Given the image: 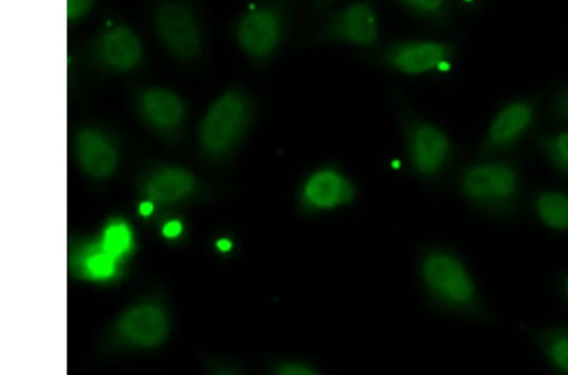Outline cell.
<instances>
[{
  "label": "cell",
  "mask_w": 568,
  "mask_h": 375,
  "mask_svg": "<svg viewBox=\"0 0 568 375\" xmlns=\"http://www.w3.org/2000/svg\"><path fill=\"white\" fill-rule=\"evenodd\" d=\"M151 69V53L135 27L116 11H108L84 39L68 50L69 85L84 81L142 78Z\"/></svg>",
  "instance_id": "1"
},
{
  "label": "cell",
  "mask_w": 568,
  "mask_h": 375,
  "mask_svg": "<svg viewBox=\"0 0 568 375\" xmlns=\"http://www.w3.org/2000/svg\"><path fill=\"white\" fill-rule=\"evenodd\" d=\"M454 188L464 203L494 221H513L526 205L521 163L506 155L476 158L454 173Z\"/></svg>",
  "instance_id": "2"
},
{
  "label": "cell",
  "mask_w": 568,
  "mask_h": 375,
  "mask_svg": "<svg viewBox=\"0 0 568 375\" xmlns=\"http://www.w3.org/2000/svg\"><path fill=\"white\" fill-rule=\"evenodd\" d=\"M146 26L163 57L181 71L203 70L210 58V31L200 0H149Z\"/></svg>",
  "instance_id": "3"
},
{
  "label": "cell",
  "mask_w": 568,
  "mask_h": 375,
  "mask_svg": "<svg viewBox=\"0 0 568 375\" xmlns=\"http://www.w3.org/2000/svg\"><path fill=\"white\" fill-rule=\"evenodd\" d=\"M417 271L429 304L442 313L473 322L493 318L478 283L459 253L444 245L428 246L420 254Z\"/></svg>",
  "instance_id": "4"
},
{
  "label": "cell",
  "mask_w": 568,
  "mask_h": 375,
  "mask_svg": "<svg viewBox=\"0 0 568 375\" xmlns=\"http://www.w3.org/2000/svg\"><path fill=\"white\" fill-rule=\"evenodd\" d=\"M296 13V0H252L234 18L229 34L254 71H267L286 50Z\"/></svg>",
  "instance_id": "5"
},
{
  "label": "cell",
  "mask_w": 568,
  "mask_h": 375,
  "mask_svg": "<svg viewBox=\"0 0 568 375\" xmlns=\"http://www.w3.org/2000/svg\"><path fill=\"white\" fill-rule=\"evenodd\" d=\"M258 111V99L248 88L229 85L201 118L197 130L201 150L214 160L227 159L251 133Z\"/></svg>",
  "instance_id": "6"
},
{
  "label": "cell",
  "mask_w": 568,
  "mask_h": 375,
  "mask_svg": "<svg viewBox=\"0 0 568 375\" xmlns=\"http://www.w3.org/2000/svg\"><path fill=\"white\" fill-rule=\"evenodd\" d=\"M398 114L412 172L428 185L437 184L455 162L456 143L443 128L416 113L407 103L399 105Z\"/></svg>",
  "instance_id": "7"
},
{
  "label": "cell",
  "mask_w": 568,
  "mask_h": 375,
  "mask_svg": "<svg viewBox=\"0 0 568 375\" xmlns=\"http://www.w3.org/2000/svg\"><path fill=\"white\" fill-rule=\"evenodd\" d=\"M457 45L448 42L405 39L365 50L362 60L374 68L407 77L443 71L456 57Z\"/></svg>",
  "instance_id": "8"
},
{
  "label": "cell",
  "mask_w": 568,
  "mask_h": 375,
  "mask_svg": "<svg viewBox=\"0 0 568 375\" xmlns=\"http://www.w3.org/2000/svg\"><path fill=\"white\" fill-rule=\"evenodd\" d=\"M381 40L377 4L374 0H352L321 18L314 33L311 34L310 43L353 45L371 50L381 44Z\"/></svg>",
  "instance_id": "9"
},
{
  "label": "cell",
  "mask_w": 568,
  "mask_h": 375,
  "mask_svg": "<svg viewBox=\"0 0 568 375\" xmlns=\"http://www.w3.org/2000/svg\"><path fill=\"white\" fill-rule=\"evenodd\" d=\"M128 94L135 116L154 134L173 140L186 130L189 103L175 89L151 81H135Z\"/></svg>",
  "instance_id": "10"
},
{
  "label": "cell",
  "mask_w": 568,
  "mask_h": 375,
  "mask_svg": "<svg viewBox=\"0 0 568 375\" xmlns=\"http://www.w3.org/2000/svg\"><path fill=\"white\" fill-rule=\"evenodd\" d=\"M538 108L530 99H517L503 105L491 119L479 145L478 158L506 155L524 141L537 121Z\"/></svg>",
  "instance_id": "11"
},
{
  "label": "cell",
  "mask_w": 568,
  "mask_h": 375,
  "mask_svg": "<svg viewBox=\"0 0 568 375\" xmlns=\"http://www.w3.org/2000/svg\"><path fill=\"white\" fill-rule=\"evenodd\" d=\"M357 188L337 166H325L310 173L298 195L302 213L317 215L354 203Z\"/></svg>",
  "instance_id": "12"
},
{
  "label": "cell",
  "mask_w": 568,
  "mask_h": 375,
  "mask_svg": "<svg viewBox=\"0 0 568 375\" xmlns=\"http://www.w3.org/2000/svg\"><path fill=\"white\" fill-rule=\"evenodd\" d=\"M75 149L81 168L90 176L105 179L116 170L119 155L113 135L99 125L81 126Z\"/></svg>",
  "instance_id": "13"
},
{
  "label": "cell",
  "mask_w": 568,
  "mask_h": 375,
  "mask_svg": "<svg viewBox=\"0 0 568 375\" xmlns=\"http://www.w3.org/2000/svg\"><path fill=\"white\" fill-rule=\"evenodd\" d=\"M116 328L125 342L141 347H154L168 337L170 323L161 306L141 304L126 310L119 317Z\"/></svg>",
  "instance_id": "14"
},
{
  "label": "cell",
  "mask_w": 568,
  "mask_h": 375,
  "mask_svg": "<svg viewBox=\"0 0 568 375\" xmlns=\"http://www.w3.org/2000/svg\"><path fill=\"white\" fill-rule=\"evenodd\" d=\"M536 221L558 234H568V190L537 189L527 197Z\"/></svg>",
  "instance_id": "15"
},
{
  "label": "cell",
  "mask_w": 568,
  "mask_h": 375,
  "mask_svg": "<svg viewBox=\"0 0 568 375\" xmlns=\"http://www.w3.org/2000/svg\"><path fill=\"white\" fill-rule=\"evenodd\" d=\"M530 341L549 369L568 375V323L536 327L530 332Z\"/></svg>",
  "instance_id": "16"
},
{
  "label": "cell",
  "mask_w": 568,
  "mask_h": 375,
  "mask_svg": "<svg viewBox=\"0 0 568 375\" xmlns=\"http://www.w3.org/2000/svg\"><path fill=\"white\" fill-rule=\"evenodd\" d=\"M195 186L196 180L189 171L169 168L155 172L145 191L154 203L170 204L189 196Z\"/></svg>",
  "instance_id": "17"
},
{
  "label": "cell",
  "mask_w": 568,
  "mask_h": 375,
  "mask_svg": "<svg viewBox=\"0 0 568 375\" xmlns=\"http://www.w3.org/2000/svg\"><path fill=\"white\" fill-rule=\"evenodd\" d=\"M535 143L548 166L568 181V131L538 133Z\"/></svg>",
  "instance_id": "18"
},
{
  "label": "cell",
  "mask_w": 568,
  "mask_h": 375,
  "mask_svg": "<svg viewBox=\"0 0 568 375\" xmlns=\"http://www.w3.org/2000/svg\"><path fill=\"white\" fill-rule=\"evenodd\" d=\"M403 11L428 24L445 26L450 22L448 0H394Z\"/></svg>",
  "instance_id": "19"
},
{
  "label": "cell",
  "mask_w": 568,
  "mask_h": 375,
  "mask_svg": "<svg viewBox=\"0 0 568 375\" xmlns=\"http://www.w3.org/2000/svg\"><path fill=\"white\" fill-rule=\"evenodd\" d=\"M131 245V232L130 229L124 224H116L109 226L104 234V252L112 255L113 259H118L122 255Z\"/></svg>",
  "instance_id": "20"
},
{
  "label": "cell",
  "mask_w": 568,
  "mask_h": 375,
  "mask_svg": "<svg viewBox=\"0 0 568 375\" xmlns=\"http://www.w3.org/2000/svg\"><path fill=\"white\" fill-rule=\"evenodd\" d=\"M100 4V0H67L68 30L78 29L93 16Z\"/></svg>",
  "instance_id": "21"
},
{
  "label": "cell",
  "mask_w": 568,
  "mask_h": 375,
  "mask_svg": "<svg viewBox=\"0 0 568 375\" xmlns=\"http://www.w3.org/2000/svg\"><path fill=\"white\" fill-rule=\"evenodd\" d=\"M115 259L108 253H98L87 262V270L94 278L105 280L113 276Z\"/></svg>",
  "instance_id": "22"
},
{
  "label": "cell",
  "mask_w": 568,
  "mask_h": 375,
  "mask_svg": "<svg viewBox=\"0 0 568 375\" xmlns=\"http://www.w3.org/2000/svg\"><path fill=\"white\" fill-rule=\"evenodd\" d=\"M274 373L280 375H314L321 374L316 365L305 361H283L274 367Z\"/></svg>",
  "instance_id": "23"
},
{
  "label": "cell",
  "mask_w": 568,
  "mask_h": 375,
  "mask_svg": "<svg viewBox=\"0 0 568 375\" xmlns=\"http://www.w3.org/2000/svg\"><path fill=\"white\" fill-rule=\"evenodd\" d=\"M552 113L557 121L568 123V88L555 99Z\"/></svg>",
  "instance_id": "24"
},
{
  "label": "cell",
  "mask_w": 568,
  "mask_h": 375,
  "mask_svg": "<svg viewBox=\"0 0 568 375\" xmlns=\"http://www.w3.org/2000/svg\"><path fill=\"white\" fill-rule=\"evenodd\" d=\"M338 2H341V0H313L311 18H313L314 21L321 20V18L325 17L328 12H332Z\"/></svg>",
  "instance_id": "25"
},
{
  "label": "cell",
  "mask_w": 568,
  "mask_h": 375,
  "mask_svg": "<svg viewBox=\"0 0 568 375\" xmlns=\"http://www.w3.org/2000/svg\"><path fill=\"white\" fill-rule=\"evenodd\" d=\"M558 292H560V296L568 307V270L562 274L560 281H558Z\"/></svg>",
  "instance_id": "26"
},
{
  "label": "cell",
  "mask_w": 568,
  "mask_h": 375,
  "mask_svg": "<svg viewBox=\"0 0 568 375\" xmlns=\"http://www.w3.org/2000/svg\"><path fill=\"white\" fill-rule=\"evenodd\" d=\"M182 231V226L179 222H170L163 227V234L168 237H175Z\"/></svg>",
  "instance_id": "27"
},
{
  "label": "cell",
  "mask_w": 568,
  "mask_h": 375,
  "mask_svg": "<svg viewBox=\"0 0 568 375\" xmlns=\"http://www.w3.org/2000/svg\"><path fill=\"white\" fill-rule=\"evenodd\" d=\"M141 214L144 216H149L153 212V204L152 203H143L141 205Z\"/></svg>",
  "instance_id": "28"
},
{
  "label": "cell",
  "mask_w": 568,
  "mask_h": 375,
  "mask_svg": "<svg viewBox=\"0 0 568 375\" xmlns=\"http://www.w3.org/2000/svg\"><path fill=\"white\" fill-rule=\"evenodd\" d=\"M217 246H219V249H220V250H222V251H229V250H231L232 244H231V242H229V241H220V242L217 243Z\"/></svg>",
  "instance_id": "29"
}]
</instances>
